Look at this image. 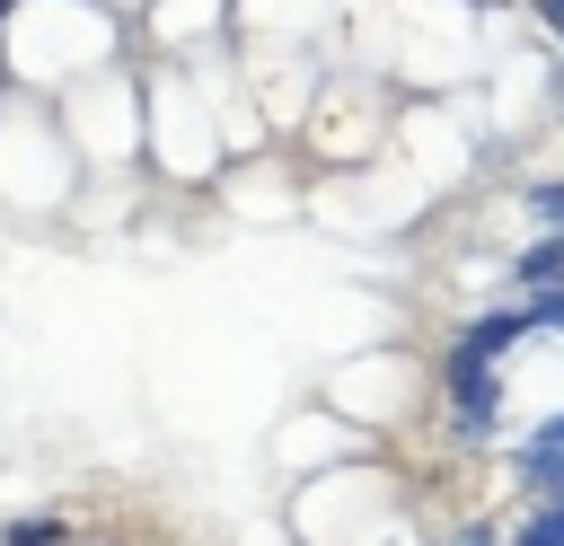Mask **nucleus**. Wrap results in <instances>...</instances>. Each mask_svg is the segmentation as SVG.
Wrapping results in <instances>:
<instances>
[{"instance_id":"20e7f679","label":"nucleus","mask_w":564,"mask_h":546,"mask_svg":"<svg viewBox=\"0 0 564 546\" xmlns=\"http://www.w3.org/2000/svg\"><path fill=\"white\" fill-rule=\"evenodd\" d=\"M529 326H538V335H564V291H538V299H529Z\"/></svg>"},{"instance_id":"f257e3e1","label":"nucleus","mask_w":564,"mask_h":546,"mask_svg":"<svg viewBox=\"0 0 564 546\" xmlns=\"http://www.w3.org/2000/svg\"><path fill=\"white\" fill-rule=\"evenodd\" d=\"M520 282H529V299H538V291H564V238H538V247L520 255Z\"/></svg>"},{"instance_id":"7ed1b4c3","label":"nucleus","mask_w":564,"mask_h":546,"mask_svg":"<svg viewBox=\"0 0 564 546\" xmlns=\"http://www.w3.org/2000/svg\"><path fill=\"white\" fill-rule=\"evenodd\" d=\"M529 220H546L564 238V185H529Z\"/></svg>"},{"instance_id":"423d86ee","label":"nucleus","mask_w":564,"mask_h":546,"mask_svg":"<svg viewBox=\"0 0 564 546\" xmlns=\"http://www.w3.org/2000/svg\"><path fill=\"white\" fill-rule=\"evenodd\" d=\"M538 18H546V26H555V35H564V0H538Z\"/></svg>"},{"instance_id":"39448f33","label":"nucleus","mask_w":564,"mask_h":546,"mask_svg":"<svg viewBox=\"0 0 564 546\" xmlns=\"http://www.w3.org/2000/svg\"><path fill=\"white\" fill-rule=\"evenodd\" d=\"M62 520H9V546H53Z\"/></svg>"},{"instance_id":"f03ea898","label":"nucleus","mask_w":564,"mask_h":546,"mask_svg":"<svg viewBox=\"0 0 564 546\" xmlns=\"http://www.w3.org/2000/svg\"><path fill=\"white\" fill-rule=\"evenodd\" d=\"M520 537H529V546H564V502H538Z\"/></svg>"}]
</instances>
